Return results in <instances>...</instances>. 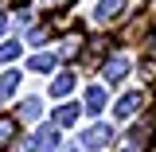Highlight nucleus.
Wrapping results in <instances>:
<instances>
[{
	"mask_svg": "<svg viewBox=\"0 0 156 152\" xmlns=\"http://www.w3.org/2000/svg\"><path fill=\"white\" fill-rule=\"evenodd\" d=\"M125 16V0H101L98 4V12H94V19L105 27V23H117V19Z\"/></svg>",
	"mask_w": 156,
	"mask_h": 152,
	"instance_id": "obj_1",
	"label": "nucleus"
},
{
	"mask_svg": "<svg viewBox=\"0 0 156 152\" xmlns=\"http://www.w3.org/2000/svg\"><path fill=\"white\" fill-rule=\"evenodd\" d=\"M101 74H105V82H109V86H117L121 78L129 74V58H125V55H113V58H105Z\"/></svg>",
	"mask_w": 156,
	"mask_h": 152,
	"instance_id": "obj_2",
	"label": "nucleus"
},
{
	"mask_svg": "<svg viewBox=\"0 0 156 152\" xmlns=\"http://www.w3.org/2000/svg\"><path fill=\"white\" fill-rule=\"evenodd\" d=\"M109 140H113V129H109V125H94V129H86L82 148H105Z\"/></svg>",
	"mask_w": 156,
	"mask_h": 152,
	"instance_id": "obj_3",
	"label": "nucleus"
},
{
	"mask_svg": "<svg viewBox=\"0 0 156 152\" xmlns=\"http://www.w3.org/2000/svg\"><path fill=\"white\" fill-rule=\"evenodd\" d=\"M140 105H144V94H140V90H133V94H125V97L113 105V113H117V117H133Z\"/></svg>",
	"mask_w": 156,
	"mask_h": 152,
	"instance_id": "obj_4",
	"label": "nucleus"
},
{
	"mask_svg": "<svg viewBox=\"0 0 156 152\" xmlns=\"http://www.w3.org/2000/svg\"><path fill=\"white\" fill-rule=\"evenodd\" d=\"M58 148V125H47L35 133V152H55Z\"/></svg>",
	"mask_w": 156,
	"mask_h": 152,
	"instance_id": "obj_5",
	"label": "nucleus"
},
{
	"mask_svg": "<svg viewBox=\"0 0 156 152\" xmlns=\"http://www.w3.org/2000/svg\"><path fill=\"white\" fill-rule=\"evenodd\" d=\"M86 109H90V113L105 109V90H101V86H90V90H86Z\"/></svg>",
	"mask_w": 156,
	"mask_h": 152,
	"instance_id": "obj_6",
	"label": "nucleus"
},
{
	"mask_svg": "<svg viewBox=\"0 0 156 152\" xmlns=\"http://www.w3.org/2000/svg\"><path fill=\"white\" fill-rule=\"evenodd\" d=\"M20 78H23V74H20V70H8V74L0 78V97H12V94H16Z\"/></svg>",
	"mask_w": 156,
	"mask_h": 152,
	"instance_id": "obj_7",
	"label": "nucleus"
},
{
	"mask_svg": "<svg viewBox=\"0 0 156 152\" xmlns=\"http://www.w3.org/2000/svg\"><path fill=\"white\" fill-rule=\"evenodd\" d=\"M78 121V105H58L55 109V125L62 129V125H74Z\"/></svg>",
	"mask_w": 156,
	"mask_h": 152,
	"instance_id": "obj_8",
	"label": "nucleus"
},
{
	"mask_svg": "<svg viewBox=\"0 0 156 152\" xmlns=\"http://www.w3.org/2000/svg\"><path fill=\"white\" fill-rule=\"evenodd\" d=\"M31 70H35V74H51V70H55V55H51V51H47V55H35L31 58Z\"/></svg>",
	"mask_w": 156,
	"mask_h": 152,
	"instance_id": "obj_9",
	"label": "nucleus"
},
{
	"mask_svg": "<svg viewBox=\"0 0 156 152\" xmlns=\"http://www.w3.org/2000/svg\"><path fill=\"white\" fill-rule=\"evenodd\" d=\"M70 90H74V74H58L55 82H51V94H55V97L70 94Z\"/></svg>",
	"mask_w": 156,
	"mask_h": 152,
	"instance_id": "obj_10",
	"label": "nucleus"
},
{
	"mask_svg": "<svg viewBox=\"0 0 156 152\" xmlns=\"http://www.w3.org/2000/svg\"><path fill=\"white\" fill-rule=\"evenodd\" d=\"M16 136V117H0V148Z\"/></svg>",
	"mask_w": 156,
	"mask_h": 152,
	"instance_id": "obj_11",
	"label": "nucleus"
},
{
	"mask_svg": "<svg viewBox=\"0 0 156 152\" xmlns=\"http://www.w3.org/2000/svg\"><path fill=\"white\" fill-rule=\"evenodd\" d=\"M35 117H39V101H35V97H27V101L20 105V117H16V121H35Z\"/></svg>",
	"mask_w": 156,
	"mask_h": 152,
	"instance_id": "obj_12",
	"label": "nucleus"
},
{
	"mask_svg": "<svg viewBox=\"0 0 156 152\" xmlns=\"http://www.w3.org/2000/svg\"><path fill=\"white\" fill-rule=\"evenodd\" d=\"M16 55H20V43H4L0 47V62H16Z\"/></svg>",
	"mask_w": 156,
	"mask_h": 152,
	"instance_id": "obj_13",
	"label": "nucleus"
},
{
	"mask_svg": "<svg viewBox=\"0 0 156 152\" xmlns=\"http://www.w3.org/2000/svg\"><path fill=\"white\" fill-rule=\"evenodd\" d=\"M16 152H35V136H27V140H20Z\"/></svg>",
	"mask_w": 156,
	"mask_h": 152,
	"instance_id": "obj_14",
	"label": "nucleus"
},
{
	"mask_svg": "<svg viewBox=\"0 0 156 152\" xmlns=\"http://www.w3.org/2000/svg\"><path fill=\"white\" fill-rule=\"evenodd\" d=\"M51 27H55V31H58V27H70V16H55V19H51Z\"/></svg>",
	"mask_w": 156,
	"mask_h": 152,
	"instance_id": "obj_15",
	"label": "nucleus"
},
{
	"mask_svg": "<svg viewBox=\"0 0 156 152\" xmlns=\"http://www.w3.org/2000/svg\"><path fill=\"white\" fill-rule=\"evenodd\" d=\"M43 39H47V31H43V27H35V31H31V39H27V43H35V47H39Z\"/></svg>",
	"mask_w": 156,
	"mask_h": 152,
	"instance_id": "obj_16",
	"label": "nucleus"
},
{
	"mask_svg": "<svg viewBox=\"0 0 156 152\" xmlns=\"http://www.w3.org/2000/svg\"><path fill=\"white\" fill-rule=\"evenodd\" d=\"M121 152H144V148H140L136 140H129V144H125V148H121Z\"/></svg>",
	"mask_w": 156,
	"mask_h": 152,
	"instance_id": "obj_17",
	"label": "nucleus"
},
{
	"mask_svg": "<svg viewBox=\"0 0 156 152\" xmlns=\"http://www.w3.org/2000/svg\"><path fill=\"white\" fill-rule=\"evenodd\" d=\"M4 27H8V16H4V12H0V35H4Z\"/></svg>",
	"mask_w": 156,
	"mask_h": 152,
	"instance_id": "obj_18",
	"label": "nucleus"
},
{
	"mask_svg": "<svg viewBox=\"0 0 156 152\" xmlns=\"http://www.w3.org/2000/svg\"><path fill=\"white\" fill-rule=\"evenodd\" d=\"M66 152H86V148H82V144H78V148H66Z\"/></svg>",
	"mask_w": 156,
	"mask_h": 152,
	"instance_id": "obj_19",
	"label": "nucleus"
},
{
	"mask_svg": "<svg viewBox=\"0 0 156 152\" xmlns=\"http://www.w3.org/2000/svg\"><path fill=\"white\" fill-rule=\"evenodd\" d=\"M20 4H23V0H20Z\"/></svg>",
	"mask_w": 156,
	"mask_h": 152,
	"instance_id": "obj_20",
	"label": "nucleus"
}]
</instances>
